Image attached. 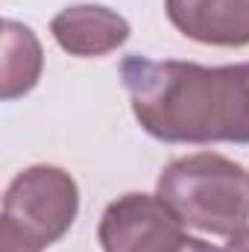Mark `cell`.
<instances>
[{
    "label": "cell",
    "instance_id": "cell-1",
    "mask_svg": "<svg viewBox=\"0 0 249 252\" xmlns=\"http://www.w3.org/2000/svg\"><path fill=\"white\" fill-rule=\"evenodd\" d=\"M138 124L170 144H249V62L202 67L129 56L121 64Z\"/></svg>",
    "mask_w": 249,
    "mask_h": 252
},
{
    "label": "cell",
    "instance_id": "cell-2",
    "mask_svg": "<svg viewBox=\"0 0 249 252\" xmlns=\"http://www.w3.org/2000/svg\"><path fill=\"white\" fill-rule=\"evenodd\" d=\"M158 196L182 223L211 235H235L249 223L247 173L214 153L167 164L158 179Z\"/></svg>",
    "mask_w": 249,
    "mask_h": 252
},
{
    "label": "cell",
    "instance_id": "cell-3",
    "mask_svg": "<svg viewBox=\"0 0 249 252\" xmlns=\"http://www.w3.org/2000/svg\"><path fill=\"white\" fill-rule=\"evenodd\" d=\"M76 208V182L59 167L38 164L18 173L6 188L0 232L44 250L70 229Z\"/></svg>",
    "mask_w": 249,
    "mask_h": 252
},
{
    "label": "cell",
    "instance_id": "cell-4",
    "mask_svg": "<svg viewBox=\"0 0 249 252\" xmlns=\"http://www.w3.org/2000/svg\"><path fill=\"white\" fill-rule=\"evenodd\" d=\"M185 241L182 220L161 196L126 193L100 220V244L106 252H182Z\"/></svg>",
    "mask_w": 249,
    "mask_h": 252
},
{
    "label": "cell",
    "instance_id": "cell-5",
    "mask_svg": "<svg viewBox=\"0 0 249 252\" xmlns=\"http://www.w3.org/2000/svg\"><path fill=\"white\" fill-rule=\"evenodd\" d=\"M167 18L182 35L202 44H249V0H167Z\"/></svg>",
    "mask_w": 249,
    "mask_h": 252
},
{
    "label": "cell",
    "instance_id": "cell-6",
    "mask_svg": "<svg viewBox=\"0 0 249 252\" xmlns=\"http://www.w3.org/2000/svg\"><path fill=\"white\" fill-rule=\"evenodd\" d=\"M53 38L70 56H106L129 38V24L103 6H70L62 9L53 24Z\"/></svg>",
    "mask_w": 249,
    "mask_h": 252
},
{
    "label": "cell",
    "instance_id": "cell-7",
    "mask_svg": "<svg viewBox=\"0 0 249 252\" xmlns=\"http://www.w3.org/2000/svg\"><path fill=\"white\" fill-rule=\"evenodd\" d=\"M3 100H15L27 94L41 73V47L30 27L3 21Z\"/></svg>",
    "mask_w": 249,
    "mask_h": 252
},
{
    "label": "cell",
    "instance_id": "cell-8",
    "mask_svg": "<svg viewBox=\"0 0 249 252\" xmlns=\"http://www.w3.org/2000/svg\"><path fill=\"white\" fill-rule=\"evenodd\" d=\"M226 252H249V229H241L232 235V241L226 244Z\"/></svg>",
    "mask_w": 249,
    "mask_h": 252
},
{
    "label": "cell",
    "instance_id": "cell-9",
    "mask_svg": "<svg viewBox=\"0 0 249 252\" xmlns=\"http://www.w3.org/2000/svg\"><path fill=\"white\" fill-rule=\"evenodd\" d=\"M182 252H220L217 247H211V244H205V241H196V238H187Z\"/></svg>",
    "mask_w": 249,
    "mask_h": 252
}]
</instances>
